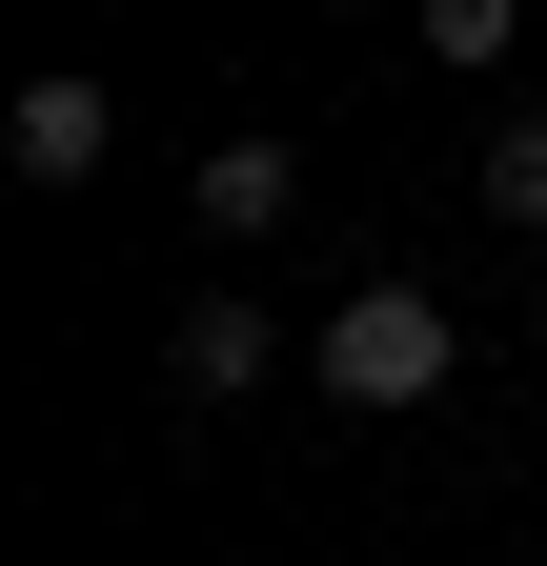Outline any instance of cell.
<instances>
[{
  "mask_svg": "<svg viewBox=\"0 0 547 566\" xmlns=\"http://www.w3.org/2000/svg\"><path fill=\"white\" fill-rule=\"evenodd\" d=\"M324 405H446V304L426 283H365L324 324Z\"/></svg>",
  "mask_w": 547,
  "mask_h": 566,
  "instance_id": "6da1fadb",
  "label": "cell"
},
{
  "mask_svg": "<svg viewBox=\"0 0 547 566\" xmlns=\"http://www.w3.org/2000/svg\"><path fill=\"white\" fill-rule=\"evenodd\" d=\"M264 365H285V324H264V304H183V324H163V385H183V405H244Z\"/></svg>",
  "mask_w": 547,
  "mask_h": 566,
  "instance_id": "7a4b0ae2",
  "label": "cell"
},
{
  "mask_svg": "<svg viewBox=\"0 0 547 566\" xmlns=\"http://www.w3.org/2000/svg\"><path fill=\"white\" fill-rule=\"evenodd\" d=\"M0 142H21V182H102L122 102H102V82H21V102H0Z\"/></svg>",
  "mask_w": 547,
  "mask_h": 566,
  "instance_id": "3957f363",
  "label": "cell"
},
{
  "mask_svg": "<svg viewBox=\"0 0 547 566\" xmlns=\"http://www.w3.org/2000/svg\"><path fill=\"white\" fill-rule=\"evenodd\" d=\"M285 202H305V163H285V142H224V163H203V223H224V243H264Z\"/></svg>",
  "mask_w": 547,
  "mask_h": 566,
  "instance_id": "277c9868",
  "label": "cell"
},
{
  "mask_svg": "<svg viewBox=\"0 0 547 566\" xmlns=\"http://www.w3.org/2000/svg\"><path fill=\"white\" fill-rule=\"evenodd\" d=\"M507 41H527V0H426V61H466V82H487Z\"/></svg>",
  "mask_w": 547,
  "mask_h": 566,
  "instance_id": "5b68a950",
  "label": "cell"
},
{
  "mask_svg": "<svg viewBox=\"0 0 547 566\" xmlns=\"http://www.w3.org/2000/svg\"><path fill=\"white\" fill-rule=\"evenodd\" d=\"M487 202H507V223H527V243H547V102H527V122H507V142H487Z\"/></svg>",
  "mask_w": 547,
  "mask_h": 566,
  "instance_id": "8992f818",
  "label": "cell"
}]
</instances>
